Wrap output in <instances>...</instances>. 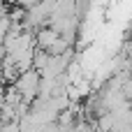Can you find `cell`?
Returning a JSON list of instances; mask_svg holds the SVG:
<instances>
[{
    "label": "cell",
    "mask_w": 132,
    "mask_h": 132,
    "mask_svg": "<svg viewBox=\"0 0 132 132\" xmlns=\"http://www.w3.org/2000/svg\"><path fill=\"white\" fill-rule=\"evenodd\" d=\"M39 72L35 70V67H30V70H23V72H19V77L14 79V88L21 93V97L26 100V102H32L35 97H37V93H39Z\"/></svg>",
    "instance_id": "cell-1"
},
{
    "label": "cell",
    "mask_w": 132,
    "mask_h": 132,
    "mask_svg": "<svg viewBox=\"0 0 132 132\" xmlns=\"http://www.w3.org/2000/svg\"><path fill=\"white\" fill-rule=\"evenodd\" d=\"M0 132H19V121H5V123H0Z\"/></svg>",
    "instance_id": "cell-2"
}]
</instances>
